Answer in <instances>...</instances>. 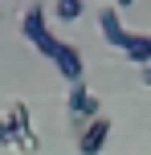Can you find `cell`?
<instances>
[{
    "instance_id": "obj_11",
    "label": "cell",
    "mask_w": 151,
    "mask_h": 155,
    "mask_svg": "<svg viewBox=\"0 0 151 155\" xmlns=\"http://www.w3.org/2000/svg\"><path fill=\"white\" fill-rule=\"evenodd\" d=\"M139 82H143L147 90H151V65H139Z\"/></svg>"
},
{
    "instance_id": "obj_5",
    "label": "cell",
    "mask_w": 151,
    "mask_h": 155,
    "mask_svg": "<svg viewBox=\"0 0 151 155\" xmlns=\"http://www.w3.org/2000/svg\"><path fill=\"white\" fill-rule=\"evenodd\" d=\"M98 29H102V41H106L110 49H123L127 37H131V29H123V16H119L114 4H106L102 12H98Z\"/></svg>"
},
{
    "instance_id": "obj_6",
    "label": "cell",
    "mask_w": 151,
    "mask_h": 155,
    "mask_svg": "<svg viewBox=\"0 0 151 155\" xmlns=\"http://www.w3.org/2000/svg\"><path fill=\"white\" fill-rule=\"evenodd\" d=\"M123 57L135 65H151V33H131L123 45Z\"/></svg>"
},
{
    "instance_id": "obj_8",
    "label": "cell",
    "mask_w": 151,
    "mask_h": 155,
    "mask_svg": "<svg viewBox=\"0 0 151 155\" xmlns=\"http://www.w3.org/2000/svg\"><path fill=\"white\" fill-rule=\"evenodd\" d=\"M82 12H86V0H57V4H53V16H57V21H65V25L78 21Z\"/></svg>"
},
{
    "instance_id": "obj_10",
    "label": "cell",
    "mask_w": 151,
    "mask_h": 155,
    "mask_svg": "<svg viewBox=\"0 0 151 155\" xmlns=\"http://www.w3.org/2000/svg\"><path fill=\"white\" fill-rule=\"evenodd\" d=\"M8 143H12V131H8V123L0 118V147H8Z\"/></svg>"
},
{
    "instance_id": "obj_4",
    "label": "cell",
    "mask_w": 151,
    "mask_h": 155,
    "mask_svg": "<svg viewBox=\"0 0 151 155\" xmlns=\"http://www.w3.org/2000/svg\"><path fill=\"white\" fill-rule=\"evenodd\" d=\"M53 65H57V74H61L70 86H74V82H86V61H82V49L70 45V41H61V49H57Z\"/></svg>"
},
{
    "instance_id": "obj_1",
    "label": "cell",
    "mask_w": 151,
    "mask_h": 155,
    "mask_svg": "<svg viewBox=\"0 0 151 155\" xmlns=\"http://www.w3.org/2000/svg\"><path fill=\"white\" fill-rule=\"evenodd\" d=\"M21 37L29 41L41 57H49V61H53L57 49H61V37L49 29V12H45V4H29V8L21 12Z\"/></svg>"
},
{
    "instance_id": "obj_9",
    "label": "cell",
    "mask_w": 151,
    "mask_h": 155,
    "mask_svg": "<svg viewBox=\"0 0 151 155\" xmlns=\"http://www.w3.org/2000/svg\"><path fill=\"white\" fill-rule=\"evenodd\" d=\"M8 147H16L21 155H33V151L41 147V139H37L33 131H21V135H12V143H8Z\"/></svg>"
},
{
    "instance_id": "obj_3",
    "label": "cell",
    "mask_w": 151,
    "mask_h": 155,
    "mask_svg": "<svg viewBox=\"0 0 151 155\" xmlns=\"http://www.w3.org/2000/svg\"><path fill=\"white\" fill-rule=\"evenodd\" d=\"M106 139H110V118H106V114L90 118V123L78 131V155H98L106 147Z\"/></svg>"
},
{
    "instance_id": "obj_2",
    "label": "cell",
    "mask_w": 151,
    "mask_h": 155,
    "mask_svg": "<svg viewBox=\"0 0 151 155\" xmlns=\"http://www.w3.org/2000/svg\"><path fill=\"white\" fill-rule=\"evenodd\" d=\"M65 110H70V123L82 131L90 118H98V94L90 90L86 82H74L70 94H65Z\"/></svg>"
},
{
    "instance_id": "obj_12",
    "label": "cell",
    "mask_w": 151,
    "mask_h": 155,
    "mask_svg": "<svg viewBox=\"0 0 151 155\" xmlns=\"http://www.w3.org/2000/svg\"><path fill=\"white\" fill-rule=\"evenodd\" d=\"M131 4H135V0H114V8H131Z\"/></svg>"
},
{
    "instance_id": "obj_7",
    "label": "cell",
    "mask_w": 151,
    "mask_h": 155,
    "mask_svg": "<svg viewBox=\"0 0 151 155\" xmlns=\"http://www.w3.org/2000/svg\"><path fill=\"white\" fill-rule=\"evenodd\" d=\"M4 123H8V131H12V135L33 131V114H29V106H25V102H12V106L4 110Z\"/></svg>"
}]
</instances>
